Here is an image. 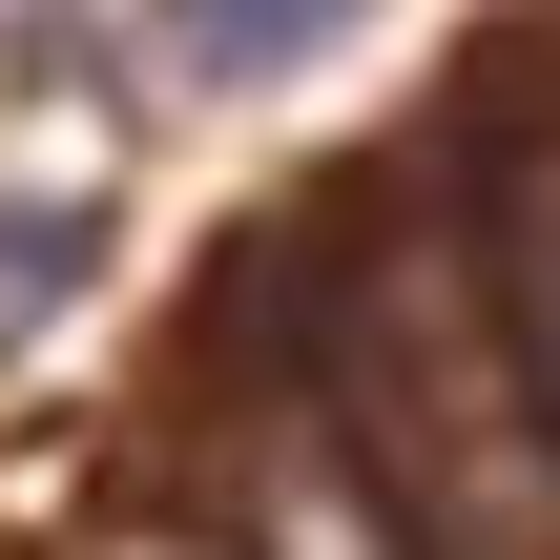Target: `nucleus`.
Instances as JSON below:
<instances>
[{
	"mask_svg": "<svg viewBox=\"0 0 560 560\" xmlns=\"http://www.w3.org/2000/svg\"><path fill=\"white\" fill-rule=\"evenodd\" d=\"M478 312L520 353V416L560 436V125H499V166H478Z\"/></svg>",
	"mask_w": 560,
	"mask_h": 560,
	"instance_id": "f257e3e1",
	"label": "nucleus"
},
{
	"mask_svg": "<svg viewBox=\"0 0 560 560\" xmlns=\"http://www.w3.org/2000/svg\"><path fill=\"white\" fill-rule=\"evenodd\" d=\"M145 42H166L187 83H291V62L353 42V0H145Z\"/></svg>",
	"mask_w": 560,
	"mask_h": 560,
	"instance_id": "f03ea898",
	"label": "nucleus"
},
{
	"mask_svg": "<svg viewBox=\"0 0 560 560\" xmlns=\"http://www.w3.org/2000/svg\"><path fill=\"white\" fill-rule=\"evenodd\" d=\"M83 249H104V208H62V187H21V208H0V332H42V312L83 291Z\"/></svg>",
	"mask_w": 560,
	"mask_h": 560,
	"instance_id": "7ed1b4c3",
	"label": "nucleus"
},
{
	"mask_svg": "<svg viewBox=\"0 0 560 560\" xmlns=\"http://www.w3.org/2000/svg\"><path fill=\"white\" fill-rule=\"evenodd\" d=\"M270 560H416V540H395V520H353V499H291V520H270Z\"/></svg>",
	"mask_w": 560,
	"mask_h": 560,
	"instance_id": "20e7f679",
	"label": "nucleus"
},
{
	"mask_svg": "<svg viewBox=\"0 0 560 560\" xmlns=\"http://www.w3.org/2000/svg\"><path fill=\"white\" fill-rule=\"evenodd\" d=\"M125 560H187V540H125Z\"/></svg>",
	"mask_w": 560,
	"mask_h": 560,
	"instance_id": "39448f33",
	"label": "nucleus"
}]
</instances>
